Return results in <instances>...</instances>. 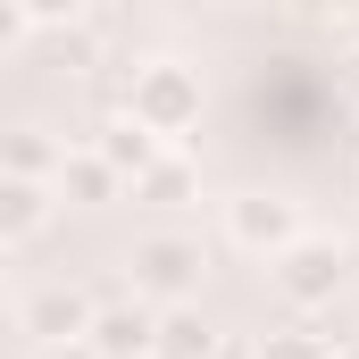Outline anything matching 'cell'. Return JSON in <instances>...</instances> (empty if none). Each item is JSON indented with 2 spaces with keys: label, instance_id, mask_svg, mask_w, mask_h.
<instances>
[{
  "label": "cell",
  "instance_id": "11",
  "mask_svg": "<svg viewBox=\"0 0 359 359\" xmlns=\"http://www.w3.org/2000/svg\"><path fill=\"white\" fill-rule=\"evenodd\" d=\"M117 192V168L100 159V151H67V168H59V201H109Z\"/></svg>",
  "mask_w": 359,
  "mask_h": 359
},
{
  "label": "cell",
  "instance_id": "9",
  "mask_svg": "<svg viewBox=\"0 0 359 359\" xmlns=\"http://www.w3.org/2000/svg\"><path fill=\"white\" fill-rule=\"evenodd\" d=\"M217 351V326L201 309H159V359H209Z\"/></svg>",
  "mask_w": 359,
  "mask_h": 359
},
{
  "label": "cell",
  "instance_id": "5",
  "mask_svg": "<svg viewBox=\"0 0 359 359\" xmlns=\"http://www.w3.org/2000/svg\"><path fill=\"white\" fill-rule=\"evenodd\" d=\"M17 326H25L42 351H67V343H92L100 309H92V292H84V284H42V292L17 309Z\"/></svg>",
  "mask_w": 359,
  "mask_h": 359
},
{
  "label": "cell",
  "instance_id": "4",
  "mask_svg": "<svg viewBox=\"0 0 359 359\" xmlns=\"http://www.w3.org/2000/svg\"><path fill=\"white\" fill-rule=\"evenodd\" d=\"M226 234H234L243 251H268V268H276L309 226H301V209H292L284 192H234V201H226Z\"/></svg>",
  "mask_w": 359,
  "mask_h": 359
},
{
  "label": "cell",
  "instance_id": "1",
  "mask_svg": "<svg viewBox=\"0 0 359 359\" xmlns=\"http://www.w3.org/2000/svg\"><path fill=\"white\" fill-rule=\"evenodd\" d=\"M126 117H142V126H151L159 142H176L184 126L201 117V84H192V67H176V59H151V67H134Z\"/></svg>",
  "mask_w": 359,
  "mask_h": 359
},
{
  "label": "cell",
  "instance_id": "10",
  "mask_svg": "<svg viewBox=\"0 0 359 359\" xmlns=\"http://www.w3.org/2000/svg\"><path fill=\"white\" fill-rule=\"evenodd\" d=\"M59 168H67V151H50L34 126L8 134V184H59Z\"/></svg>",
  "mask_w": 359,
  "mask_h": 359
},
{
  "label": "cell",
  "instance_id": "14",
  "mask_svg": "<svg viewBox=\"0 0 359 359\" xmlns=\"http://www.w3.org/2000/svg\"><path fill=\"white\" fill-rule=\"evenodd\" d=\"M42 359H100L92 343H67V351H42Z\"/></svg>",
  "mask_w": 359,
  "mask_h": 359
},
{
  "label": "cell",
  "instance_id": "7",
  "mask_svg": "<svg viewBox=\"0 0 359 359\" xmlns=\"http://www.w3.org/2000/svg\"><path fill=\"white\" fill-rule=\"evenodd\" d=\"M92 151H100V159H109L117 176H134V184H142L151 168H159V159H168V142H159V134H151L142 117H109V126L92 134Z\"/></svg>",
  "mask_w": 359,
  "mask_h": 359
},
{
  "label": "cell",
  "instance_id": "2",
  "mask_svg": "<svg viewBox=\"0 0 359 359\" xmlns=\"http://www.w3.org/2000/svg\"><path fill=\"white\" fill-rule=\"evenodd\" d=\"M126 268H134V301H168V309H184V292L201 284V243H192V234H142Z\"/></svg>",
  "mask_w": 359,
  "mask_h": 359
},
{
  "label": "cell",
  "instance_id": "8",
  "mask_svg": "<svg viewBox=\"0 0 359 359\" xmlns=\"http://www.w3.org/2000/svg\"><path fill=\"white\" fill-rule=\"evenodd\" d=\"M59 209V184H0V243H34Z\"/></svg>",
  "mask_w": 359,
  "mask_h": 359
},
{
  "label": "cell",
  "instance_id": "13",
  "mask_svg": "<svg viewBox=\"0 0 359 359\" xmlns=\"http://www.w3.org/2000/svg\"><path fill=\"white\" fill-rule=\"evenodd\" d=\"M259 359H334V351H326L309 326H284V334H268V343H259Z\"/></svg>",
  "mask_w": 359,
  "mask_h": 359
},
{
  "label": "cell",
  "instance_id": "15",
  "mask_svg": "<svg viewBox=\"0 0 359 359\" xmlns=\"http://www.w3.org/2000/svg\"><path fill=\"white\" fill-rule=\"evenodd\" d=\"M334 359H359V343H334Z\"/></svg>",
  "mask_w": 359,
  "mask_h": 359
},
{
  "label": "cell",
  "instance_id": "12",
  "mask_svg": "<svg viewBox=\"0 0 359 359\" xmlns=\"http://www.w3.org/2000/svg\"><path fill=\"white\" fill-rule=\"evenodd\" d=\"M134 192H142V201H184V192H192V168H184L176 151H168V159H159V168H151L142 184H134Z\"/></svg>",
  "mask_w": 359,
  "mask_h": 359
},
{
  "label": "cell",
  "instance_id": "16",
  "mask_svg": "<svg viewBox=\"0 0 359 359\" xmlns=\"http://www.w3.org/2000/svg\"><path fill=\"white\" fill-rule=\"evenodd\" d=\"M351 92H359V59H351Z\"/></svg>",
  "mask_w": 359,
  "mask_h": 359
},
{
  "label": "cell",
  "instance_id": "6",
  "mask_svg": "<svg viewBox=\"0 0 359 359\" xmlns=\"http://www.w3.org/2000/svg\"><path fill=\"white\" fill-rule=\"evenodd\" d=\"M92 351L100 359H159V309L151 301H109L100 326H92Z\"/></svg>",
  "mask_w": 359,
  "mask_h": 359
},
{
  "label": "cell",
  "instance_id": "3",
  "mask_svg": "<svg viewBox=\"0 0 359 359\" xmlns=\"http://www.w3.org/2000/svg\"><path fill=\"white\" fill-rule=\"evenodd\" d=\"M343 276H351V251H343L334 234H301V243L276 259V292H284L292 309H318V301L343 292Z\"/></svg>",
  "mask_w": 359,
  "mask_h": 359
}]
</instances>
